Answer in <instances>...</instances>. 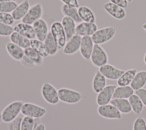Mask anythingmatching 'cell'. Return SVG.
I'll list each match as a JSON object with an SVG mask.
<instances>
[{"label": "cell", "mask_w": 146, "mask_h": 130, "mask_svg": "<svg viewBox=\"0 0 146 130\" xmlns=\"http://www.w3.org/2000/svg\"><path fill=\"white\" fill-rule=\"evenodd\" d=\"M23 103L22 100H17L8 104L1 111L2 121L8 124L20 115Z\"/></svg>", "instance_id": "obj_1"}, {"label": "cell", "mask_w": 146, "mask_h": 130, "mask_svg": "<svg viewBox=\"0 0 146 130\" xmlns=\"http://www.w3.org/2000/svg\"><path fill=\"white\" fill-rule=\"evenodd\" d=\"M58 96L60 101L68 104H77L84 97L82 92L67 87L59 88Z\"/></svg>", "instance_id": "obj_2"}, {"label": "cell", "mask_w": 146, "mask_h": 130, "mask_svg": "<svg viewBox=\"0 0 146 130\" xmlns=\"http://www.w3.org/2000/svg\"><path fill=\"white\" fill-rule=\"evenodd\" d=\"M116 32V29L113 26L105 27L98 29L91 36L92 39L95 44L102 45L112 39Z\"/></svg>", "instance_id": "obj_3"}, {"label": "cell", "mask_w": 146, "mask_h": 130, "mask_svg": "<svg viewBox=\"0 0 146 130\" xmlns=\"http://www.w3.org/2000/svg\"><path fill=\"white\" fill-rule=\"evenodd\" d=\"M47 113V109L37 104L32 102H24L21 109V114L35 119H41Z\"/></svg>", "instance_id": "obj_4"}, {"label": "cell", "mask_w": 146, "mask_h": 130, "mask_svg": "<svg viewBox=\"0 0 146 130\" xmlns=\"http://www.w3.org/2000/svg\"><path fill=\"white\" fill-rule=\"evenodd\" d=\"M41 95L43 100L50 105H56L59 102L58 90L51 83L45 82L40 89Z\"/></svg>", "instance_id": "obj_5"}, {"label": "cell", "mask_w": 146, "mask_h": 130, "mask_svg": "<svg viewBox=\"0 0 146 130\" xmlns=\"http://www.w3.org/2000/svg\"><path fill=\"white\" fill-rule=\"evenodd\" d=\"M50 32L56 42L59 49H62L67 41V38L61 22H53L50 26Z\"/></svg>", "instance_id": "obj_6"}, {"label": "cell", "mask_w": 146, "mask_h": 130, "mask_svg": "<svg viewBox=\"0 0 146 130\" xmlns=\"http://www.w3.org/2000/svg\"><path fill=\"white\" fill-rule=\"evenodd\" d=\"M90 60L93 66L99 68L108 63L109 58L107 51L101 45L95 44Z\"/></svg>", "instance_id": "obj_7"}, {"label": "cell", "mask_w": 146, "mask_h": 130, "mask_svg": "<svg viewBox=\"0 0 146 130\" xmlns=\"http://www.w3.org/2000/svg\"><path fill=\"white\" fill-rule=\"evenodd\" d=\"M97 113L104 119L110 120H121L122 119V113L116 107L110 103L98 106Z\"/></svg>", "instance_id": "obj_8"}, {"label": "cell", "mask_w": 146, "mask_h": 130, "mask_svg": "<svg viewBox=\"0 0 146 130\" xmlns=\"http://www.w3.org/2000/svg\"><path fill=\"white\" fill-rule=\"evenodd\" d=\"M43 14V9L40 3H36L31 6L28 12L21 22L33 25L35 22L42 18Z\"/></svg>", "instance_id": "obj_9"}, {"label": "cell", "mask_w": 146, "mask_h": 130, "mask_svg": "<svg viewBox=\"0 0 146 130\" xmlns=\"http://www.w3.org/2000/svg\"><path fill=\"white\" fill-rule=\"evenodd\" d=\"M117 86L115 84L107 85L100 92L97 94L95 101L98 106L103 105L110 103L113 98V92Z\"/></svg>", "instance_id": "obj_10"}, {"label": "cell", "mask_w": 146, "mask_h": 130, "mask_svg": "<svg viewBox=\"0 0 146 130\" xmlns=\"http://www.w3.org/2000/svg\"><path fill=\"white\" fill-rule=\"evenodd\" d=\"M98 70L107 79L111 80H117L125 71L110 63L99 67Z\"/></svg>", "instance_id": "obj_11"}, {"label": "cell", "mask_w": 146, "mask_h": 130, "mask_svg": "<svg viewBox=\"0 0 146 130\" xmlns=\"http://www.w3.org/2000/svg\"><path fill=\"white\" fill-rule=\"evenodd\" d=\"M82 37L75 34L68 39L62 48V52L66 55H72L79 51Z\"/></svg>", "instance_id": "obj_12"}, {"label": "cell", "mask_w": 146, "mask_h": 130, "mask_svg": "<svg viewBox=\"0 0 146 130\" xmlns=\"http://www.w3.org/2000/svg\"><path fill=\"white\" fill-rule=\"evenodd\" d=\"M32 26L34 30L35 38L44 42V39L50 32L48 26L46 21L41 18L35 22Z\"/></svg>", "instance_id": "obj_13"}, {"label": "cell", "mask_w": 146, "mask_h": 130, "mask_svg": "<svg viewBox=\"0 0 146 130\" xmlns=\"http://www.w3.org/2000/svg\"><path fill=\"white\" fill-rule=\"evenodd\" d=\"M94 43L91 36H87L82 37L79 52L82 58L86 60H90L92 52Z\"/></svg>", "instance_id": "obj_14"}, {"label": "cell", "mask_w": 146, "mask_h": 130, "mask_svg": "<svg viewBox=\"0 0 146 130\" xmlns=\"http://www.w3.org/2000/svg\"><path fill=\"white\" fill-rule=\"evenodd\" d=\"M98 29V25L96 23L82 22L76 25L75 34L81 37L91 36Z\"/></svg>", "instance_id": "obj_15"}, {"label": "cell", "mask_w": 146, "mask_h": 130, "mask_svg": "<svg viewBox=\"0 0 146 130\" xmlns=\"http://www.w3.org/2000/svg\"><path fill=\"white\" fill-rule=\"evenodd\" d=\"M103 9L112 17L116 19L121 20L125 18L126 12L124 9L111 2H107L103 5Z\"/></svg>", "instance_id": "obj_16"}, {"label": "cell", "mask_w": 146, "mask_h": 130, "mask_svg": "<svg viewBox=\"0 0 146 130\" xmlns=\"http://www.w3.org/2000/svg\"><path fill=\"white\" fill-rule=\"evenodd\" d=\"M14 30L30 40L35 38L34 30L31 25L21 22L14 26Z\"/></svg>", "instance_id": "obj_17"}, {"label": "cell", "mask_w": 146, "mask_h": 130, "mask_svg": "<svg viewBox=\"0 0 146 130\" xmlns=\"http://www.w3.org/2000/svg\"><path fill=\"white\" fill-rule=\"evenodd\" d=\"M6 50L9 55L16 61H21L25 55L24 49L10 41L6 44Z\"/></svg>", "instance_id": "obj_18"}, {"label": "cell", "mask_w": 146, "mask_h": 130, "mask_svg": "<svg viewBox=\"0 0 146 130\" xmlns=\"http://www.w3.org/2000/svg\"><path fill=\"white\" fill-rule=\"evenodd\" d=\"M30 7V3L29 0H23L18 4L16 8L11 13V15L15 21H22L28 12Z\"/></svg>", "instance_id": "obj_19"}, {"label": "cell", "mask_w": 146, "mask_h": 130, "mask_svg": "<svg viewBox=\"0 0 146 130\" xmlns=\"http://www.w3.org/2000/svg\"><path fill=\"white\" fill-rule=\"evenodd\" d=\"M60 22L66 34L67 40L75 35L76 23L74 20L68 17L64 16Z\"/></svg>", "instance_id": "obj_20"}, {"label": "cell", "mask_w": 146, "mask_h": 130, "mask_svg": "<svg viewBox=\"0 0 146 130\" xmlns=\"http://www.w3.org/2000/svg\"><path fill=\"white\" fill-rule=\"evenodd\" d=\"M107 79L100 72L96 71L92 81V89L95 94L100 92L107 85Z\"/></svg>", "instance_id": "obj_21"}, {"label": "cell", "mask_w": 146, "mask_h": 130, "mask_svg": "<svg viewBox=\"0 0 146 130\" xmlns=\"http://www.w3.org/2000/svg\"><path fill=\"white\" fill-rule=\"evenodd\" d=\"M79 16L82 22L95 23L96 16L94 11L88 6H80L78 7Z\"/></svg>", "instance_id": "obj_22"}, {"label": "cell", "mask_w": 146, "mask_h": 130, "mask_svg": "<svg viewBox=\"0 0 146 130\" xmlns=\"http://www.w3.org/2000/svg\"><path fill=\"white\" fill-rule=\"evenodd\" d=\"M146 86V70H139L134 76L130 86L134 90L144 88Z\"/></svg>", "instance_id": "obj_23"}, {"label": "cell", "mask_w": 146, "mask_h": 130, "mask_svg": "<svg viewBox=\"0 0 146 130\" xmlns=\"http://www.w3.org/2000/svg\"><path fill=\"white\" fill-rule=\"evenodd\" d=\"M110 103L116 107L123 114H128L132 111L128 99L112 98Z\"/></svg>", "instance_id": "obj_24"}, {"label": "cell", "mask_w": 146, "mask_h": 130, "mask_svg": "<svg viewBox=\"0 0 146 130\" xmlns=\"http://www.w3.org/2000/svg\"><path fill=\"white\" fill-rule=\"evenodd\" d=\"M138 71L136 68H129L125 70L124 73L116 80L118 86H129L131 83L134 76Z\"/></svg>", "instance_id": "obj_25"}, {"label": "cell", "mask_w": 146, "mask_h": 130, "mask_svg": "<svg viewBox=\"0 0 146 130\" xmlns=\"http://www.w3.org/2000/svg\"><path fill=\"white\" fill-rule=\"evenodd\" d=\"M9 38L10 42L18 45L24 50L30 47V40L15 31H14L9 36Z\"/></svg>", "instance_id": "obj_26"}, {"label": "cell", "mask_w": 146, "mask_h": 130, "mask_svg": "<svg viewBox=\"0 0 146 130\" xmlns=\"http://www.w3.org/2000/svg\"><path fill=\"white\" fill-rule=\"evenodd\" d=\"M135 91L130 86H118L115 90L113 92V99H128L132 95L134 94Z\"/></svg>", "instance_id": "obj_27"}, {"label": "cell", "mask_w": 146, "mask_h": 130, "mask_svg": "<svg viewBox=\"0 0 146 130\" xmlns=\"http://www.w3.org/2000/svg\"><path fill=\"white\" fill-rule=\"evenodd\" d=\"M61 12L64 16L71 18L74 20L76 23H79L82 22L79 16L78 8L76 7L63 4L61 6Z\"/></svg>", "instance_id": "obj_28"}, {"label": "cell", "mask_w": 146, "mask_h": 130, "mask_svg": "<svg viewBox=\"0 0 146 130\" xmlns=\"http://www.w3.org/2000/svg\"><path fill=\"white\" fill-rule=\"evenodd\" d=\"M30 47L43 58L49 56L48 50L43 41L39 40L36 38L31 39L30 40Z\"/></svg>", "instance_id": "obj_29"}, {"label": "cell", "mask_w": 146, "mask_h": 130, "mask_svg": "<svg viewBox=\"0 0 146 130\" xmlns=\"http://www.w3.org/2000/svg\"><path fill=\"white\" fill-rule=\"evenodd\" d=\"M25 55L30 59L35 66H41L43 63V58L32 47H29L24 50Z\"/></svg>", "instance_id": "obj_30"}, {"label": "cell", "mask_w": 146, "mask_h": 130, "mask_svg": "<svg viewBox=\"0 0 146 130\" xmlns=\"http://www.w3.org/2000/svg\"><path fill=\"white\" fill-rule=\"evenodd\" d=\"M128 99L134 113L136 115L141 113L144 109V104L138 96L134 93Z\"/></svg>", "instance_id": "obj_31"}, {"label": "cell", "mask_w": 146, "mask_h": 130, "mask_svg": "<svg viewBox=\"0 0 146 130\" xmlns=\"http://www.w3.org/2000/svg\"><path fill=\"white\" fill-rule=\"evenodd\" d=\"M44 43L48 50L49 56H55L58 53L59 49L50 32L48 33L47 37L44 39Z\"/></svg>", "instance_id": "obj_32"}, {"label": "cell", "mask_w": 146, "mask_h": 130, "mask_svg": "<svg viewBox=\"0 0 146 130\" xmlns=\"http://www.w3.org/2000/svg\"><path fill=\"white\" fill-rule=\"evenodd\" d=\"M39 122H41L40 119H35L30 117L23 116L21 122V130H33L36 124Z\"/></svg>", "instance_id": "obj_33"}, {"label": "cell", "mask_w": 146, "mask_h": 130, "mask_svg": "<svg viewBox=\"0 0 146 130\" xmlns=\"http://www.w3.org/2000/svg\"><path fill=\"white\" fill-rule=\"evenodd\" d=\"M16 1H6L0 2V12L5 13H11L17 6Z\"/></svg>", "instance_id": "obj_34"}, {"label": "cell", "mask_w": 146, "mask_h": 130, "mask_svg": "<svg viewBox=\"0 0 146 130\" xmlns=\"http://www.w3.org/2000/svg\"><path fill=\"white\" fill-rule=\"evenodd\" d=\"M132 130H146V120L143 116L140 115L135 119Z\"/></svg>", "instance_id": "obj_35"}, {"label": "cell", "mask_w": 146, "mask_h": 130, "mask_svg": "<svg viewBox=\"0 0 146 130\" xmlns=\"http://www.w3.org/2000/svg\"><path fill=\"white\" fill-rule=\"evenodd\" d=\"M14 31V27L0 22V36H10Z\"/></svg>", "instance_id": "obj_36"}, {"label": "cell", "mask_w": 146, "mask_h": 130, "mask_svg": "<svg viewBox=\"0 0 146 130\" xmlns=\"http://www.w3.org/2000/svg\"><path fill=\"white\" fill-rule=\"evenodd\" d=\"M23 116L19 115L17 118L14 119L7 124L8 130H21V122Z\"/></svg>", "instance_id": "obj_37"}, {"label": "cell", "mask_w": 146, "mask_h": 130, "mask_svg": "<svg viewBox=\"0 0 146 130\" xmlns=\"http://www.w3.org/2000/svg\"><path fill=\"white\" fill-rule=\"evenodd\" d=\"M14 19L11 13L0 12V22L12 26L14 23Z\"/></svg>", "instance_id": "obj_38"}, {"label": "cell", "mask_w": 146, "mask_h": 130, "mask_svg": "<svg viewBox=\"0 0 146 130\" xmlns=\"http://www.w3.org/2000/svg\"><path fill=\"white\" fill-rule=\"evenodd\" d=\"M134 93L138 96V97L141 100L143 104L146 107V88H141L135 91Z\"/></svg>", "instance_id": "obj_39"}, {"label": "cell", "mask_w": 146, "mask_h": 130, "mask_svg": "<svg viewBox=\"0 0 146 130\" xmlns=\"http://www.w3.org/2000/svg\"><path fill=\"white\" fill-rule=\"evenodd\" d=\"M20 62L22 65L27 68H33L35 66V64L25 55H24Z\"/></svg>", "instance_id": "obj_40"}, {"label": "cell", "mask_w": 146, "mask_h": 130, "mask_svg": "<svg viewBox=\"0 0 146 130\" xmlns=\"http://www.w3.org/2000/svg\"><path fill=\"white\" fill-rule=\"evenodd\" d=\"M63 5H68L70 6L74 7H79V3L78 0H59Z\"/></svg>", "instance_id": "obj_41"}, {"label": "cell", "mask_w": 146, "mask_h": 130, "mask_svg": "<svg viewBox=\"0 0 146 130\" xmlns=\"http://www.w3.org/2000/svg\"><path fill=\"white\" fill-rule=\"evenodd\" d=\"M110 2L117 5L123 9L126 8L128 6V2L127 0H109Z\"/></svg>", "instance_id": "obj_42"}, {"label": "cell", "mask_w": 146, "mask_h": 130, "mask_svg": "<svg viewBox=\"0 0 146 130\" xmlns=\"http://www.w3.org/2000/svg\"><path fill=\"white\" fill-rule=\"evenodd\" d=\"M33 130H46V127L44 123L39 122L36 124Z\"/></svg>", "instance_id": "obj_43"}, {"label": "cell", "mask_w": 146, "mask_h": 130, "mask_svg": "<svg viewBox=\"0 0 146 130\" xmlns=\"http://www.w3.org/2000/svg\"><path fill=\"white\" fill-rule=\"evenodd\" d=\"M143 62L146 65V51L144 53V56H143Z\"/></svg>", "instance_id": "obj_44"}, {"label": "cell", "mask_w": 146, "mask_h": 130, "mask_svg": "<svg viewBox=\"0 0 146 130\" xmlns=\"http://www.w3.org/2000/svg\"><path fill=\"white\" fill-rule=\"evenodd\" d=\"M6 1H16V0H0V2H6Z\"/></svg>", "instance_id": "obj_45"}, {"label": "cell", "mask_w": 146, "mask_h": 130, "mask_svg": "<svg viewBox=\"0 0 146 130\" xmlns=\"http://www.w3.org/2000/svg\"><path fill=\"white\" fill-rule=\"evenodd\" d=\"M142 27H143V29L146 31V23H144V24L143 25Z\"/></svg>", "instance_id": "obj_46"}, {"label": "cell", "mask_w": 146, "mask_h": 130, "mask_svg": "<svg viewBox=\"0 0 146 130\" xmlns=\"http://www.w3.org/2000/svg\"><path fill=\"white\" fill-rule=\"evenodd\" d=\"M0 121H2V117H1V112L0 111Z\"/></svg>", "instance_id": "obj_47"}, {"label": "cell", "mask_w": 146, "mask_h": 130, "mask_svg": "<svg viewBox=\"0 0 146 130\" xmlns=\"http://www.w3.org/2000/svg\"><path fill=\"white\" fill-rule=\"evenodd\" d=\"M127 1L128 2V3H129V2H131L133 0H127Z\"/></svg>", "instance_id": "obj_48"}, {"label": "cell", "mask_w": 146, "mask_h": 130, "mask_svg": "<svg viewBox=\"0 0 146 130\" xmlns=\"http://www.w3.org/2000/svg\"><path fill=\"white\" fill-rule=\"evenodd\" d=\"M1 123V121H0V123Z\"/></svg>", "instance_id": "obj_49"}]
</instances>
